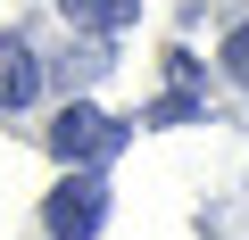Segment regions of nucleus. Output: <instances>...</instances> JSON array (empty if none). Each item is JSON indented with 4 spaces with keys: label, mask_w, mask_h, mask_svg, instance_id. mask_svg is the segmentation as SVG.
I'll return each mask as SVG.
<instances>
[{
    "label": "nucleus",
    "mask_w": 249,
    "mask_h": 240,
    "mask_svg": "<svg viewBox=\"0 0 249 240\" xmlns=\"http://www.w3.org/2000/svg\"><path fill=\"white\" fill-rule=\"evenodd\" d=\"M100 215H108V182H100L91 166H75V174L42 199V224H50L58 240H91V232H100Z\"/></svg>",
    "instance_id": "obj_1"
},
{
    "label": "nucleus",
    "mask_w": 249,
    "mask_h": 240,
    "mask_svg": "<svg viewBox=\"0 0 249 240\" xmlns=\"http://www.w3.org/2000/svg\"><path fill=\"white\" fill-rule=\"evenodd\" d=\"M50 149H58L67 166H100V158H116V149H124V125H116V116H100L91 99H75L58 125H50Z\"/></svg>",
    "instance_id": "obj_2"
},
{
    "label": "nucleus",
    "mask_w": 249,
    "mask_h": 240,
    "mask_svg": "<svg viewBox=\"0 0 249 240\" xmlns=\"http://www.w3.org/2000/svg\"><path fill=\"white\" fill-rule=\"evenodd\" d=\"M34 91H42V58H34L17 33H0V116H17Z\"/></svg>",
    "instance_id": "obj_3"
},
{
    "label": "nucleus",
    "mask_w": 249,
    "mask_h": 240,
    "mask_svg": "<svg viewBox=\"0 0 249 240\" xmlns=\"http://www.w3.org/2000/svg\"><path fill=\"white\" fill-rule=\"evenodd\" d=\"M67 17L91 25V33H124V25L142 17V0H67Z\"/></svg>",
    "instance_id": "obj_4"
},
{
    "label": "nucleus",
    "mask_w": 249,
    "mask_h": 240,
    "mask_svg": "<svg viewBox=\"0 0 249 240\" xmlns=\"http://www.w3.org/2000/svg\"><path fill=\"white\" fill-rule=\"evenodd\" d=\"M224 75L249 91V25H232V33H224Z\"/></svg>",
    "instance_id": "obj_5"
}]
</instances>
